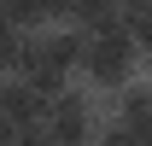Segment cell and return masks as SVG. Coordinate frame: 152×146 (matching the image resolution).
<instances>
[{
  "mask_svg": "<svg viewBox=\"0 0 152 146\" xmlns=\"http://www.w3.org/2000/svg\"><path fill=\"white\" fill-rule=\"evenodd\" d=\"M64 12H70V0H41V18L47 23H64Z\"/></svg>",
  "mask_w": 152,
  "mask_h": 146,
  "instance_id": "obj_5",
  "label": "cell"
},
{
  "mask_svg": "<svg viewBox=\"0 0 152 146\" xmlns=\"http://www.w3.org/2000/svg\"><path fill=\"white\" fill-rule=\"evenodd\" d=\"M41 128H47V140H53V146H94V134H99V99L82 88V82H70L64 93L47 99Z\"/></svg>",
  "mask_w": 152,
  "mask_h": 146,
  "instance_id": "obj_2",
  "label": "cell"
},
{
  "mask_svg": "<svg viewBox=\"0 0 152 146\" xmlns=\"http://www.w3.org/2000/svg\"><path fill=\"white\" fill-rule=\"evenodd\" d=\"M0 117L12 128H35L41 117H47V99H41L35 88H23L18 76H6V82H0Z\"/></svg>",
  "mask_w": 152,
  "mask_h": 146,
  "instance_id": "obj_3",
  "label": "cell"
},
{
  "mask_svg": "<svg viewBox=\"0 0 152 146\" xmlns=\"http://www.w3.org/2000/svg\"><path fill=\"white\" fill-rule=\"evenodd\" d=\"M140 58H146V47H140L123 23L88 29V35H82V58H76V82L88 93H117L123 82L140 76Z\"/></svg>",
  "mask_w": 152,
  "mask_h": 146,
  "instance_id": "obj_1",
  "label": "cell"
},
{
  "mask_svg": "<svg viewBox=\"0 0 152 146\" xmlns=\"http://www.w3.org/2000/svg\"><path fill=\"white\" fill-rule=\"evenodd\" d=\"M23 41H29L23 29H12V23L0 18V76H12V70H18V58H23Z\"/></svg>",
  "mask_w": 152,
  "mask_h": 146,
  "instance_id": "obj_4",
  "label": "cell"
}]
</instances>
